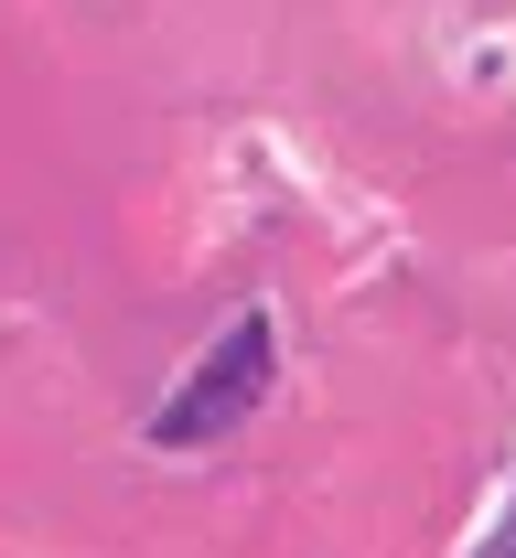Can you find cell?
Returning a JSON list of instances; mask_svg holds the SVG:
<instances>
[{
    "label": "cell",
    "mask_w": 516,
    "mask_h": 558,
    "mask_svg": "<svg viewBox=\"0 0 516 558\" xmlns=\"http://www.w3.org/2000/svg\"><path fill=\"white\" fill-rule=\"evenodd\" d=\"M259 387H269V323H259V312H237V323H226V344L172 387V409L151 418V440H172V451H183V440H216V429H237V418L259 409Z\"/></svg>",
    "instance_id": "6da1fadb"
},
{
    "label": "cell",
    "mask_w": 516,
    "mask_h": 558,
    "mask_svg": "<svg viewBox=\"0 0 516 558\" xmlns=\"http://www.w3.org/2000/svg\"><path fill=\"white\" fill-rule=\"evenodd\" d=\"M473 558H516V515H506V526H495V537H484Z\"/></svg>",
    "instance_id": "7a4b0ae2"
}]
</instances>
